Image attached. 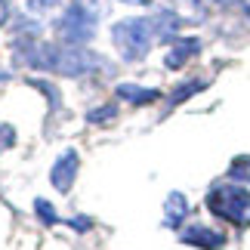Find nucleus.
<instances>
[{"mask_svg": "<svg viewBox=\"0 0 250 250\" xmlns=\"http://www.w3.org/2000/svg\"><path fill=\"white\" fill-rule=\"evenodd\" d=\"M6 19H9V3H6V0H0V28L6 25Z\"/></svg>", "mask_w": 250, "mask_h": 250, "instance_id": "nucleus-19", "label": "nucleus"}, {"mask_svg": "<svg viewBox=\"0 0 250 250\" xmlns=\"http://www.w3.org/2000/svg\"><path fill=\"white\" fill-rule=\"evenodd\" d=\"M78 170H81V158L74 148H65L59 158H56V164L50 170V182L53 188L59 191V195H68L74 188V179H78Z\"/></svg>", "mask_w": 250, "mask_h": 250, "instance_id": "nucleus-5", "label": "nucleus"}, {"mask_svg": "<svg viewBox=\"0 0 250 250\" xmlns=\"http://www.w3.org/2000/svg\"><path fill=\"white\" fill-rule=\"evenodd\" d=\"M16 146V127H9V124H0V151L13 148Z\"/></svg>", "mask_w": 250, "mask_h": 250, "instance_id": "nucleus-16", "label": "nucleus"}, {"mask_svg": "<svg viewBox=\"0 0 250 250\" xmlns=\"http://www.w3.org/2000/svg\"><path fill=\"white\" fill-rule=\"evenodd\" d=\"M121 3H139V0H121Z\"/></svg>", "mask_w": 250, "mask_h": 250, "instance_id": "nucleus-23", "label": "nucleus"}, {"mask_svg": "<svg viewBox=\"0 0 250 250\" xmlns=\"http://www.w3.org/2000/svg\"><path fill=\"white\" fill-rule=\"evenodd\" d=\"M155 41H158L155 25L146 16H127L111 25V43L124 62H142L151 53Z\"/></svg>", "mask_w": 250, "mask_h": 250, "instance_id": "nucleus-1", "label": "nucleus"}, {"mask_svg": "<svg viewBox=\"0 0 250 250\" xmlns=\"http://www.w3.org/2000/svg\"><path fill=\"white\" fill-rule=\"evenodd\" d=\"M118 99L124 102H130L133 108H142V105H151V102H158L161 99V93L155 90V86H142V83H133V81H124L118 83Z\"/></svg>", "mask_w": 250, "mask_h": 250, "instance_id": "nucleus-7", "label": "nucleus"}, {"mask_svg": "<svg viewBox=\"0 0 250 250\" xmlns=\"http://www.w3.org/2000/svg\"><path fill=\"white\" fill-rule=\"evenodd\" d=\"M71 226L78 229V232H86V229H90L93 223H90V219H86V216H74V219H71Z\"/></svg>", "mask_w": 250, "mask_h": 250, "instance_id": "nucleus-18", "label": "nucleus"}, {"mask_svg": "<svg viewBox=\"0 0 250 250\" xmlns=\"http://www.w3.org/2000/svg\"><path fill=\"white\" fill-rule=\"evenodd\" d=\"M31 86H37V90H43L46 96H50V105H53V108H59V93H56L53 86H46V81H31Z\"/></svg>", "mask_w": 250, "mask_h": 250, "instance_id": "nucleus-17", "label": "nucleus"}, {"mask_svg": "<svg viewBox=\"0 0 250 250\" xmlns=\"http://www.w3.org/2000/svg\"><path fill=\"white\" fill-rule=\"evenodd\" d=\"M99 68V56L90 53L86 46H53L50 56V71L62 74V78H83Z\"/></svg>", "mask_w": 250, "mask_h": 250, "instance_id": "nucleus-4", "label": "nucleus"}, {"mask_svg": "<svg viewBox=\"0 0 250 250\" xmlns=\"http://www.w3.org/2000/svg\"><path fill=\"white\" fill-rule=\"evenodd\" d=\"M34 3H53V0H34Z\"/></svg>", "mask_w": 250, "mask_h": 250, "instance_id": "nucleus-22", "label": "nucleus"}, {"mask_svg": "<svg viewBox=\"0 0 250 250\" xmlns=\"http://www.w3.org/2000/svg\"><path fill=\"white\" fill-rule=\"evenodd\" d=\"M96 22H99V16H96L93 6L71 3L56 19V34L65 46H86L96 37Z\"/></svg>", "mask_w": 250, "mask_h": 250, "instance_id": "nucleus-3", "label": "nucleus"}, {"mask_svg": "<svg viewBox=\"0 0 250 250\" xmlns=\"http://www.w3.org/2000/svg\"><path fill=\"white\" fill-rule=\"evenodd\" d=\"M34 213L41 216V223H46V226L59 223V216H56V210H53V204H50V201H43V198H37V201H34Z\"/></svg>", "mask_w": 250, "mask_h": 250, "instance_id": "nucleus-14", "label": "nucleus"}, {"mask_svg": "<svg viewBox=\"0 0 250 250\" xmlns=\"http://www.w3.org/2000/svg\"><path fill=\"white\" fill-rule=\"evenodd\" d=\"M238 6H241V13L250 19V0H238Z\"/></svg>", "mask_w": 250, "mask_h": 250, "instance_id": "nucleus-20", "label": "nucleus"}, {"mask_svg": "<svg viewBox=\"0 0 250 250\" xmlns=\"http://www.w3.org/2000/svg\"><path fill=\"white\" fill-rule=\"evenodd\" d=\"M173 13L179 16V22L186 25H201L207 19V6H204V0H176V6H173Z\"/></svg>", "mask_w": 250, "mask_h": 250, "instance_id": "nucleus-11", "label": "nucleus"}, {"mask_svg": "<svg viewBox=\"0 0 250 250\" xmlns=\"http://www.w3.org/2000/svg\"><path fill=\"white\" fill-rule=\"evenodd\" d=\"M210 3H216V6H235L238 0H210Z\"/></svg>", "mask_w": 250, "mask_h": 250, "instance_id": "nucleus-21", "label": "nucleus"}, {"mask_svg": "<svg viewBox=\"0 0 250 250\" xmlns=\"http://www.w3.org/2000/svg\"><path fill=\"white\" fill-rule=\"evenodd\" d=\"M191 207H188V198L182 191H170L167 201H164V226L167 229H182V223L188 219Z\"/></svg>", "mask_w": 250, "mask_h": 250, "instance_id": "nucleus-9", "label": "nucleus"}, {"mask_svg": "<svg viewBox=\"0 0 250 250\" xmlns=\"http://www.w3.org/2000/svg\"><path fill=\"white\" fill-rule=\"evenodd\" d=\"M204 81H188L186 86H176V90H173V96H170V99H167V105H170V108H176V105L179 102H186V99H191V96H195V93H201V90H204Z\"/></svg>", "mask_w": 250, "mask_h": 250, "instance_id": "nucleus-13", "label": "nucleus"}, {"mask_svg": "<svg viewBox=\"0 0 250 250\" xmlns=\"http://www.w3.org/2000/svg\"><path fill=\"white\" fill-rule=\"evenodd\" d=\"M139 3H155V0H139Z\"/></svg>", "mask_w": 250, "mask_h": 250, "instance_id": "nucleus-24", "label": "nucleus"}, {"mask_svg": "<svg viewBox=\"0 0 250 250\" xmlns=\"http://www.w3.org/2000/svg\"><path fill=\"white\" fill-rule=\"evenodd\" d=\"M229 179L241 182V186H250V155H241L229 164Z\"/></svg>", "mask_w": 250, "mask_h": 250, "instance_id": "nucleus-12", "label": "nucleus"}, {"mask_svg": "<svg viewBox=\"0 0 250 250\" xmlns=\"http://www.w3.org/2000/svg\"><path fill=\"white\" fill-rule=\"evenodd\" d=\"M179 241L188 244V247H198V250H223L226 247V235L219 232V229H210L204 223H195V226L179 229Z\"/></svg>", "mask_w": 250, "mask_h": 250, "instance_id": "nucleus-6", "label": "nucleus"}, {"mask_svg": "<svg viewBox=\"0 0 250 250\" xmlns=\"http://www.w3.org/2000/svg\"><path fill=\"white\" fill-rule=\"evenodd\" d=\"M151 25H155V34H158V41H176L179 37V16L173 13V9H158L155 16H151Z\"/></svg>", "mask_w": 250, "mask_h": 250, "instance_id": "nucleus-10", "label": "nucleus"}, {"mask_svg": "<svg viewBox=\"0 0 250 250\" xmlns=\"http://www.w3.org/2000/svg\"><path fill=\"white\" fill-rule=\"evenodd\" d=\"M114 114H118V105H99L96 111L86 114V121H90V124H105V121H111Z\"/></svg>", "mask_w": 250, "mask_h": 250, "instance_id": "nucleus-15", "label": "nucleus"}, {"mask_svg": "<svg viewBox=\"0 0 250 250\" xmlns=\"http://www.w3.org/2000/svg\"><path fill=\"white\" fill-rule=\"evenodd\" d=\"M207 210L213 213L216 219L235 226V229H247L250 226V191L241 182H216L210 186L207 198H204Z\"/></svg>", "mask_w": 250, "mask_h": 250, "instance_id": "nucleus-2", "label": "nucleus"}, {"mask_svg": "<svg viewBox=\"0 0 250 250\" xmlns=\"http://www.w3.org/2000/svg\"><path fill=\"white\" fill-rule=\"evenodd\" d=\"M198 50H201L198 37H176L173 46L167 50V56H164V65L170 71H176V68H182V65L191 59V56H198Z\"/></svg>", "mask_w": 250, "mask_h": 250, "instance_id": "nucleus-8", "label": "nucleus"}]
</instances>
